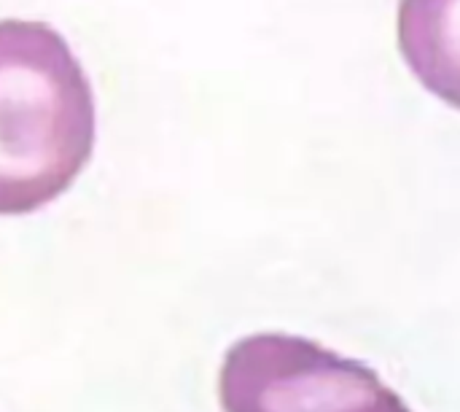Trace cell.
Wrapping results in <instances>:
<instances>
[{
	"mask_svg": "<svg viewBox=\"0 0 460 412\" xmlns=\"http://www.w3.org/2000/svg\"><path fill=\"white\" fill-rule=\"evenodd\" d=\"M219 399L223 412H412L372 366L285 332L226 350Z\"/></svg>",
	"mask_w": 460,
	"mask_h": 412,
	"instance_id": "obj_2",
	"label": "cell"
},
{
	"mask_svg": "<svg viewBox=\"0 0 460 412\" xmlns=\"http://www.w3.org/2000/svg\"><path fill=\"white\" fill-rule=\"evenodd\" d=\"M395 35L420 87L460 111V0H398Z\"/></svg>",
	"mask_w": 460,
	"mask_h": 412,
	"instance_id": "obj_3",
	"label": "cell"
},
{
	"mask_svg": "<svg viewBox=\"0 0 460 412\" xmlns=\"http://www.w3.org/2000/svg\"><path fill=\"white\" fill-rule=\"evenodd\" d=\"M94 92L46 22L0 19V216L54 203L94 151Z\"/></svg>",
	"mask_w": 460,
	"mask_h": 412,
	"instance_id": "obj_1",
	"label": "cell"
}]
</instances>
